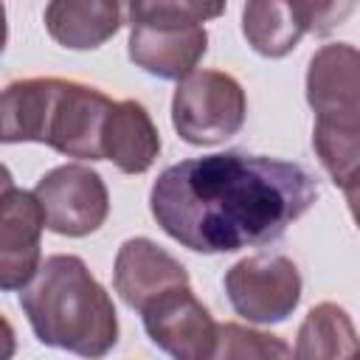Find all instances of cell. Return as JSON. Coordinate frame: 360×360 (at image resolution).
Segmentation results:
<instances>
[{
	"label": "cell",
	"instance_id": "obj_11",
	"mask_svg": "<svg viewBox=\"0 0 360 360\" xmlns=\"http://www.w3.org/2000/svg\"><path fill=\"white\" fill-rule=\"evenodd\" d=\"M135 0H51L45 6L48 37L70 51H93L132 22Z\"/></svg>",
	"mask_w": 360,
	"mask_h": 360
},
{
	"label": "cell",
	"instance_id": "obj_19",
	"mask_svg": "<svg viewBox=\"0 0 360 360\" xmlns=\"http://www.w3.org/2000/svg\"><path fill=\"white\" fill-rule=\"evenodd\" d=\"M304 8L309 17V31L326 37L354 14L357 0H304Z\"/></svg>",
	"mask_w": 360,
	"mask_h": 360
},
{
	"label": "cell",
	"instance_id": "obj_7",
	"mask_svg": "<svg viewBox=\"0 0 360 360\" xmlns=\"http://www.w3.org/2000/svg\"><path fill=\"white\" fill-rule=\"evenodd\" d=\"M141 318L149 340L177 360H208L217 352V323L188 284L160 292Z\"/></svg>",
	"mask_w": 360,
	"mask_h": 360
},
{
	"label": "cell",
	"instance_id": "obj_17",
	"mask_svg": "<svg viewBox=\"0 0 360 360\" xmlns=\"http://www.w3.org/2000/svg\"><path fill=\"white\" fill-rule=\"evenodd\" d=\"M228 0H135L132 22L152 25H202L222 17Z\"/></svg>",
	"mask_w": 360,
	"mask_h": 360
},
{
	"label": "cell",
	"instance_id": "obj_8",
	"mask_svg": "<svg viewBox=\"0 0 360 360\" xmlns=\"http://www.w3.org/2000/svg\"><path fill=\"white\" fill-rule=\"evenodd\" d=\"M0 287L22 290L39 270V236L45 211L34 191L17 188L6 172L0 191Z\"/></svg>",
	"mask_w": 360,
	"mask_h": 360
},
{
	"label": "cell",
	"instance_id": "obj_13",
	"mask_svg": "<svg viewBox=\"0 0 360 360\" xmlns=\"http://www.w3.org/2000/svg\"><path fill=\"white\" fill-rule=\"evenodd\" d=\"M160 155V132L141 101H115L104 124V160L124 174H143Z\"/></svg>",
	"mask_w": 360,
	"mask_h": 360
},
{
	"label": "cell",
	"instance_id": "obj_16",
	"mask_svg": "<svg viewBox=\"0 0 360 360\" xmlns=\"http://www.w3.org/2000/svg\"><path fill=\"white\" fill-rule=\"evenodd\" d=\"M292 354L298 360H321V357H357L360 354V338L354 332L352 318L343 307L323 301L312 307L298 326L295 349Z\"/></svg>",
	"mask_w": 360,
	"mask_h": 360
},
{
	"label": "cell",
	"instance_id": "obj_2",
	"mask_svg": "<svg viewBox=\"0 0 360 360\" xmlns=\"http://www.w3.org/2000/svg\"><path fill=\"white\" fill-rule=\"evenodd\" d=\"M20 307L45 346L104 357L118 343L115 304L79 256H48L20 290Z\"/></svg>",
	"mask_w": 360,
	"mask_h": 360
},
{
	"label": "cell",
	"instance_id": "obj_9",
	"mask_svg": "<svg viewBox=\"0 0 360 360\" xmlns=\"http://www.w3.org/2000/svg\"><path fill=\"white\" fill-rule=\"evenodd\" d=\"M180 284H188L186 267L158 242L146 236H135L118 248L112 267V287L129 309L143 312L149 301Z\"/></svg>",
	"mask_w": 360,
	"mask_h": 360
},
{
	"label": "cell",
	"instance_id": "obj_15",
	"mask_svg": "<svg viewBox=\"0 0 360 360\" xmlns=\"http://www.w3.org/2000/svg\"><path fill=\"white\" fill-rule=\"evenodd\" d=\"M312 146L338 188L360 186V115H315Z\"/></svg>",
	"mask_w": 360,
	"mask_h": 360
},
{
	"label": "cell",
	"instance_id": "obj_10",
	"mask_svg": "<svg viewBox=\"0 0 360 360\" xmlns=\"http://www.w3.org/2000/svg\"><path fill=\"white\" fill-rule=\"evenodd\" d=\"M208 51V34L202 25H152L132 22L129 59L135 68L158 79H174L194 73Z\"/></svg>",
	"mask_w": 360,
	"mask_h": 360
},
{
	"label": "cell",
	"instance_id": "obj_1",
	"mask_svg": "<svg viewBox=\"0 0 360 360\" xmlns=\"http://www.w3.org/2000/svg\"><path fill=\"white\" fill-rule=\"evenodd\" d=\"M318 200V180L267 155L217 152L180 160L149 191L155 222L194 253H233L276 242Z\"/></svg>",
	"mask_w": 360,
	"mask_h": 360
},
{
	"label": "cell",
	"instance_id": "obj_5",
	"mask_svg": "<svg viewBox=\"0 0 360 360\" xmlns=\"http://www.w3.org/2000/svg\"><path fill=\"white\" fill-rule=\"evenodd\" d=\"M225 292L248 323H281L301 301V273L287 256H245L225 273Z\"/></svg>",
	"mask_w": 360,
	"mask_h": 360
},
{
	"label": "cell",
	"instance_id": "obj_18",
	"mask_svg": "<svg viewBox=\"0 0 360 360\" xmlns=\"http://www.w3.org/2000/svg\"><path fill=\"white\" fill-rule=\"evenodd\" d=\"M292 349L278 340L276 335L239 326V323H217V352L214 357L219 360H233V357H290Z\"/></svg>",
	"mask_w": 360,
	"mask_h": 360
},
{
	"label": "cell",
	"instance_id": "obj_14",
	"mask_svg": "<svg viewBox=\"0 0 360 360\" xmlns=\"http://www.w3.org/2000/svg\"><path fill=\"white\" fill-rule=\"evenodd\" d=\"M307 31L309 17L304 0H245L242 34L248 45L262 56H287Z\"/></svg>",
	"mask_w": 360,
	"mask_h": 360
},
{
	"label": "cell",
	"instance_id": "obj_20",
	"mask_svg": "<svg viewBox=\"0 0 360 360\" xmlns=\"http://www.w3.org/2000/svg\"><path fill=\"white\" fill-rule=\"evenodd\" d=\"M346 202H349L352 219H354V222H357V228H360V186H354V188H349V191H346Z\"/></svg>",
	"mask_w": 360,
	"mask_h": 360
},
{
	"label": "cell",
	"instance_id": "obj_12",
	"mask_svg": "<svg viewBox=\"0 0 360 360\" xmlns=\"http://www.w3.org/2000/svg\"><path fill=\"white\" fill-rule=\"evenodd\" d=\"M307 101L315 115H360V51L354 45L332 42L312 53Z\"/></svg>",
	"mask_w": 360,
	"mask_h": 360
},
{
	"label": "cell",
	"instance_id": "obj_3",
	"mask_svg": "<svg viewBox=\"0 0 360 360\" xmlns=\"http://www.w3.org/2000/svg\"><path fill=\"white\" fill-rule=\"evenodd\" d=\"M112 98L70 79H20L3 90V143H45L65 158L104 160Z\"/></svg>",
	"mask_w": 360,
	"mask_h": 360
},
{
	"label": "cell",
	"instance_id": "obj_4",
	"mask_svg": "<svg viewBox=\"0 0 360 360\" xmlns=\"http://www.w3.org/2000/svg\"><path fill=\"white\" fill-rule=\"evenodd\" d=\"M248 115L242 84L222 70L183 76L172 96V127L191 146H214L233 138Z\"/></svg>",
	"mask_w": 360,
	"mask_h": 360
},
{
	"label": "cell",
	"instance_id": "obj_6",
	"mask_svg": "<svg viewBox=\"0 0 360 360\" xmlns=\"http://www.w3.org/2000/svg\"><path fill=\"white\" fill-rule=\"evenodd\" d=\"M45 211V228L59 236H90L110 214V194L98 172L82 163H65L39 177L34 188Z\"/></svg>",
	"mask_w": 360,
	"mask_h": 360
}]
</instances>
